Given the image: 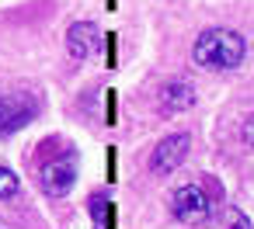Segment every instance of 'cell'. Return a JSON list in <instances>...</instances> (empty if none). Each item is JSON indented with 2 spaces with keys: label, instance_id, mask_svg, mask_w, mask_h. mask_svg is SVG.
Masks as SVG:
<instances>
[{
  "label": "cell",
  "instance_id": "10",
  "mask_svg": "<svg viewBox=\"0 0 254 229\" xmlns=\"http://www.w3.org/2000/svg\"><path fill=\"white\" fill-rule=\"evenodd\" d=\"M18 187H21L18 174H14V170H7V167H0V198H11V194H18Z\"/></svg>",
  "mask_w": 254,
  "mask_h": 229
},
{
  "label": "cell",
  "instance_id": "5",
  "mask_svg": "<svg viewBox=\"0 0 254 229\" xmlns=\"http://www.w3.org/2000/svg\"><path fill=\"white\" fill-rule=\"evenodd\" d=\"M77 181V156L73 153H63L56 160H49L42 167V187L53 194V198H63Z\"/></svg>",
  "mask_w": 254,
  "mask_h": 229
},
{
  "label": "cell",
  "instance_id": "3",
  "mask_svg": "<svg viewBox=\"0 0 254 229\" xmlns=\"http://www.w3.org/2000/svg\"><path fill=\"white\" fill-rule=\"evenodd\" d=\"M35 115H39V101L32 94H7V97H0V136H11V132L25 129Z\"/></svg>",
  "mask_w": 254,
  "mask_h": 229
},
{
  "label": "cell",
  "instance_id": "2",
  "mask_svg": "<svg viewBox=\"0 0 254 229\" xmlns=\"http://www.w3.org/2000/svg\"><path fill=\"white\" fill-rule=\"evenodd\" d=\"M171 215H174L181 226H202V222H209L212 201H209L205 187H202V184H185V187H178V191L171 194Z\"/></svg>",
  "mask_w": 254,
  "mask_h": 229
},
{
  "label": "cell",
  "instance_id": "8",
  "mask_svg": "<svg viewBox=\"0 0 254 229\" xmlns=\"http://www.w3.org/2000/svg\"><path fill=\"white\" fill-rule=\"evenodd\" d=\"M108 208H112V205H108L105 194H94V198H91V215H94V222L105 226V229H115V215H108Z\"/></svg>",
  "mask_w": 254,
  "mask_h": 229
},
{
  "label": "cell",
  "instance_id": "1",
  "mask_svg": "<svg viewBox=\"0 0 254 229\" xmlns=\"http://www.w3.org/2000/svg\"><path fill=\"white\" fill-rule=\"evenodd\" d=\"M247 56V42L233 28H209L195 39L191 59L202 70H237Z\"/></svg>",
  "mask_w": 254,
  "mask_h": 229
},
{
  "label": "cell",
  "instance_id": "6",
  "mask_svg": "<svg viewBox=\"0 0 254 229\" xmlns=\"http://www.w3.org/2000/svg\"><path fill=\"white\" fill-rule=\"evenodd\" d=\"M66 49H70L73 59H91V56L101 49V32H98V25H94V21H77V25H70V32H66Z\"/></svg>",
  "mask_w": 254,
  "mask_h": 229
},
{
  "label": "cell",
  "instance_id": "7",
  "mask_svg": "<svg viewBox=\"0 0 254 229\" xmlns=\"http://www.w3.org/2000/svg\"><path fill=\"white\" fill-rule=\"evenodd\" d=\"M195 104V87L188 80H171L164 91H160V111L164 115H178V111H188Z\"/></svg>",
  "mask_w": 254,
  "mask_h": 229
},
{
  "label": "cell",
  "instance_id": "11",
  "mask_svg": "<svg viewBox=\"0 0 254 229\" xmlns=\"http://www.w3.org/2000/svg\"><path fill=\"white\" fill-rule=\"evenodd\" d=\"M240 136H244V142H247V146L254 149V115H251V118L244 122V129H240Z\"/></svg>",
  "mask_w": 254,
  "mask_h": 229
},
{
  "label": "cell",
  "instance_id": "9",
  "mask_svg": "<svg viewBox=\"0 0 254 229\" xmlns=\"http://www.w3.org/2000/svg\"><path fill=\"white\" fill-rule=\"evenodd\" d=\"M216 229H251V219L240 208H223V219L216 222Z\"/></svg>",
  "mask_w": 254,
  "mask_h": 229
},
{
  "label": "cell",
  "instance_id": "4",
  "mask_svg": "<svg viewBox=\"0 0 254 229\" xmlns=\"http://www.w3.org/2000/svg\"><path fill=\"white\" fill-rule=\"evenodd\" d=\"M188 149H191V139H188L185 132H174V136L160 139V142H157V149H153V156H150V170H153L157 177L174 174V170L185 163Z\"/></svg>",
  "mask_w": 254,
  "mask_h": 229
}]
</instances>
